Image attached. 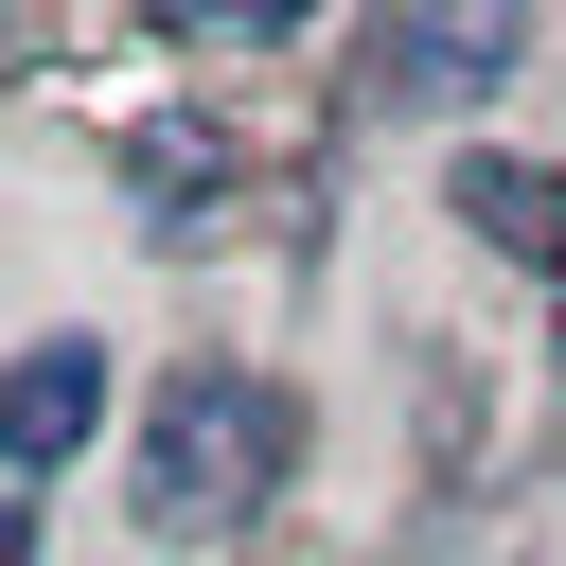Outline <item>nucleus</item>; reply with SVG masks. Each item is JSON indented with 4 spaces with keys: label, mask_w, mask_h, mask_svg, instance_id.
I'll list each match as a JSON object with an SVG mask.
<instances>
[{
    "label": "nucleus",
    "mask_w": 566,
    "mask_h": 566,
    "mask_svg": "<svg viewBox=\"0 0 566 566\" xmlns=\"http://www.w3.org/2000/svg\"><path fill=\"white\" fill-rule=\"evenodd\" d=\"M371 71H389V88H495V71H513V18H389Z\"/></svg>",
    "instance_id": "obj_3"
},
{
    "label": "nucleus",
    "mask_w": 566,
    "mask_h": 566,
    "mask_svg": "<svg viewBox=\"0 0 566 566\" xmlns=\"http://www.w3.org/2000/svg\"><path fill=\"white\" fill-rule=\"evenodd\" d=\"M18 548H35V513H18V495H0V566H18Z\"/></svg>",
    "instance_id": "obj_5"
},
{
    "label": "nucleus",
    "mask_w": 566,
    "mask_h": 566,
    "mask_svg": "<svg viewBox=\"0 0 566 566\" xmlns=\"http://www.w3.org/2000/svg\"><path fill=\"white\" fill-rule=\"evenodd\" d=\"M283 389L265 371H177L159 407H142V531H230L265 478H283Z\"/></svg>",
    "instance_id": "obj_1"
},
{
    "label": "nucleus",
    "mask_w": 566,
    "mask_h": 566,
    "mask_svg": "<svg viewBox=\"0 0 566 566\" xmlns=\"http://www.w3.org/2000/svg\"><path fill=\"white\" fill-rule=\"evenodd\" d=\"M88 424H106V336H35V354L0 371V460H18V478H53Z\"/></svg>",
    "instance_id": "obj_2"
},
{
    "label": "nucleus",
    "mask_w": 566,
    "mask_h": 566,
    "mask_svg": "<svg viewBox=\"0 0 566 566\" xmlns=\"http://www.w3.org/2000/svg\"><path fill=\"white\" fill-rule=\"evenodd\" d=\"M460 212H478L495 248H531V265H566V177H548V159H460Z\"/></svg>",
    "instance_id": "obj_4"
}]
</instances>
